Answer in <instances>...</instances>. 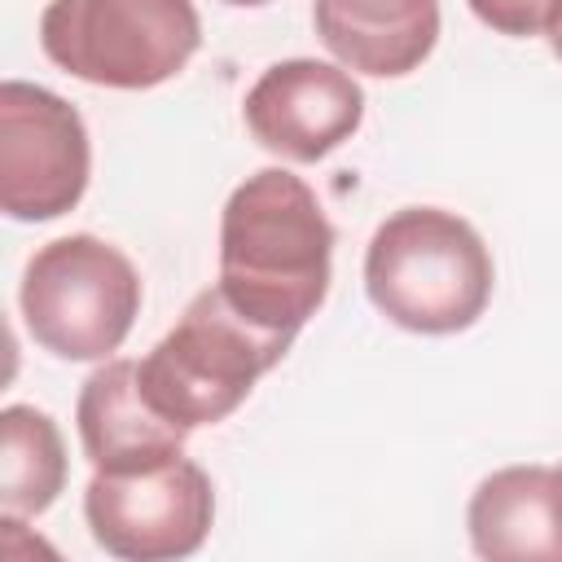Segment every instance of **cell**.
<instances>
[{
    "mask_svg": "<svg viewBox=\"0 0 562 562\" xmlns=\"http://www.w3.org/2000/svg\"><path fill=\"white\" fill-rule=\"evenodd\" d=\"M18 303L31 338L57 360H110L136 325L140 277L119 246L70 233L26 259Z\"/></svg>",
    "mask_w": 562,
    "mask_h": 562,
    "instance_id": "cell-5",
    "label": "cell"
},
{
    "mask_svg": "<svg viewBox=\"0 0 562 562\" xmlns=\"http://www.w3.org/2000/svg\"><path fill=\"white\" fill-rule=\"evenodd\" d=\"M202 44L193 0H48L40 48L66 75L97 88H158Z\"/></svg>",
    "mask_w": 562,
    "mask_h": 562,
    "instance_id": "cell-4",
    "label": "cell"
},
{
    "mask_svg": "<svg viewBox=\"0 0 562 562\" xmlns=\"http://www.w3.org/2000/svg\"><path fill=\"white\" fill-rule=\"evenodd\" d=\"M334 224L285 167L246 176L220 215V290L255 325L294 338L329 294Z\"/></svg>",
    "mask_w": 562,
    "mask_h": 562,
    "instance_id": "cell-1",
    "label": "cell"
},
{
    "mask_svg": "<svg viewBox=\"0 0 562 562\" xmlns=\"http://www.w3.org/2000/svg\"><path fill=\"white\" fill-rule=\"evenodd\" d=\"M474 18L501 35H544L562 0H470Z\"/></svg>",
    "mask_w": 562,
    "mask_h": 562,
    "instance_id": "cell-13",
    "label": "cell"
},
{
    "mask_svg": "<svg viewBox=\"0 0 562 562\" xmlns=\"http://www.w3.org/2000/svg\"><path fill=\"white\" fill-rule=\"evenodd\" d=\"M224 4H237V9H259V4H272V0H224Z\"/></svg>",
    "mask_w": 562,
    "mask_h": 562,
    "instance_id": "cell-15",
    "label": "cell"
},
{
    "mask_svg": "<svg viewBox=\"0 0 562 562\" xmlns=\"http://www.w3.org/2000/svg\"><path fill=\"white\" fill-rule=\"evenodd\" d=\"M241 114L263 149L290 162H316L351 140L364 119V92L342 66L290 57L255 79Z\"/></svg>",
    "mask_w": 562,
    "mask_h": 562,
    "instance_id": "cell-8",
    "label": "cell"
},
{
    "mask_svg": "<svg viewBox=\"0 0 562 562\" xmlns=\"http://www.w3.org/2000/svg\"><path fill=\"white\" fill-rule=\"evenodd\" d=\"M558 470H562V465H558Z\"/></svg>",
    "mask_w": 562,
    "mask_h": 562,
    "instance_id": "cell-16",
    "label": "cell"
},
{
    "mask_svg": "<svg viewBox=\"0 0 562 562\" xmlns=\"http://www.w3.org/2000/svg\"><path fill=\"white\" fill-rule=\"evenodd\" d=\"M294 338L246 321L220 285L193 294L176 329H167L145 360H136L145 400L184 430L215 426L241 408L250 386L281 364Z\"/></svg>",
    "mask_w": 562,
    "mask_h": 562,
    "instance_id": "cell-3",
    "label": "cell"
},
{
    "mask_svg": "<svg viewBox=\"0 0 562 562\" xmlns=\"http://www.w3.org/2000/svg\"><path fill=\"white\" fill-rule=\"evenodd\" d=\"M66 487V443L48 413L9 404L0 413V505L13 518L44 514Z\"/></svg>",
    "mask_w": 562,
    "mask_h": 562,
    "instance_id": "cell-12",
    "label": "cell"
},
{
    "mask_svg": "<svg viewBox=\"0 0 562 562\" xmlns=\"http://www.w3.org/2000/svg\"><path fill=\"white\" fill-rule=\"evenodd\" d=\"M321 44L360 75L400 79L439 40V0H312Z\"/></svg>",
    "mask_w": 562,
    "mask_h": 562,
    "instance_id": "cell-11",
    "label": "cell"
},
{
    "mask_svg": "<svg viewBox=\"0 0 562 562\" xmlns=\"http://www.w3.org/2000/svg\"><path fill=\"white\" fill-rule=\"evenodd\" d=\"M92 171L88 127L57 92L4 79L0 88V206L9 220L40 224L79 206Z\"/></svg>",
    "mask_w": 562,
    "mask_h": 562,
    "instance_id": "cell-7",
    "label": "cell"
},
{
    "mask_svg": "<svg viewBox=\"0 0 562 562\" xmlns=\"http://www.w3.org/2000/svg\"><path fill=\"white\" fill-rule=\"evenodd\" d=\"M544 40H549V48H553V57L562 61V9H558V18L549 22V31H544Z\"/></svg>",
    "mask_w": 562,
    "mask_h": 562,
    "instance_id": "cell-14",
    "label": "cell"
},
{
    "mask_svg": "<svg viewBox=\"0 0 562 562\" xmlns=\"http://www.w3.org/2000/svg\"><path fill=\"white\" fill-rule=\"evenodd\" d=\"M470 544L487 562H562V470L505 465L465 509Z\"/></svg>",
    "mask_w": 562,
    "mask_h": 562,
    "instance_id": "cell-10",
    "label": "cell"
},
{
    "mask_svg": "<svg viewBox=\"0 0 562 562\" xmlns=\"http://www.w3.org/2000/svg\"><path fill=\"white\" fill-rule=\"evenodd\" d=\"M75 422H79L83 457L101 474H136L167 465L184 452L189 439L184 426H176L145 400L136 360L97 364L79 391Z\"/></svg>",
    "mask_w": 562,
    "mask_h": 562,
    "instance_id": "cell-9",
    "label": "cell"
},
{
    "mask_svg": "<svg viewBox=\"0 0 562 562\" xmlns=\"http://www.w3.org/2000/svg\"><path fill=\"white\" fill-rule=\"evenodd\" d=\"M492 255L474 224L439 206H404L364 250L369 303L413 334H461L492 299Z\"/></svg>",
    "mask_w": 562,
    "mask_h": 562,
    "instance_id": "cell-2",
    "label": "cell"
},
{
    "mask_svg": "<svg viewBox=\"0 0 562 562\" xmlns=\"http://www.w3.org/2000/svg\"><path fill=\"white\" fill-rule=\"evenodd\" d=\"M83 518L92 540L123 562H171L206 544L215 492L184 452L136 474H92L83 487Z\"/></svg>",
    "mask_w": 562,
    "mask_h": 562,
    "instance_id": "cell-6",
    "label": "cell"
}]
</instances>
